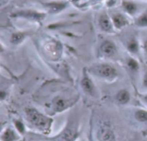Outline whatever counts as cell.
Returning a JSON list of instances; mask_svg holds the SVG:
<instances>
[{"instance_id": "cell-10", "label": "cell", "mask_w": 147, "mask_h": 141, "mask_svg": "<svg viewBox=\"0 0 147 141\" xmlns=\"http://www.w3.org/2000/svg\"><path fill=\"white\" fill-rule=\"evenodd\" d=\"M122 8L124 9V10L127 14L134 16L138 12L139 5L136 3L132 2V1H123L122 2Z\"/></svg>"}, {"instance_id": "cell-7", "label": "cell", "mask_w": 147, "mask_h": 141, "mask_svg": "<svg viewBox=\"0 0 147 141\" xmlns=\"http://www.w3.org/2000/svg\"><path fill=\"white\" fill-rule=\"evenodd\" d=\"M98 138L100 141H115L114 132L108 127H102L98 130Z\"/></svg>"}, {"instance_id": "cell-19", "label": "cell", "mask_w": 147, "mask_h": 141, "mask_svg": "<svg viewBox=\"0 0 147 141\" xmlns=\"http://www.w3.org/2000/svg\"><path fill=\"white\" fill-rule=\"evenodd\" d=\"M135 117L140 122L147 121V111H145V110H138L135 113Z\"/></svg>"}, {"instance_id": "cell-9", "label": "cell", "mask_w": 147, "mask_h": 141, "mask_svg": "<svg viewBox=\"0 0 147 141\" xmlns=\"http://www.w3.org/2000/svg\"><path fill=\"white\" fill-rule=\"evenodd\" d=\"M14 16H22L24 18H28V19H33V20H40V19H43V17L45 16V15L42 13H39L36 11H31V10L22 11L17 14H15Z\"/></svg>"}, {"instance_id": "cell-2", "label": "cell", "mask_w": 147, "mask_h": 141, "mask_svg": "<svg viewBox=\"0 0 147 141\" xmlns=\"http://www.w3.org/2000/svg\"><path fill=\"white\" fill-rule=\"evenodd\" d=\"M93 72L98 77L107 80H113L118 77V71L113 65L109 64L96 65L93 68Z\"/></svg>"}, {"instance_id": "cell-1", "label": "cell", "mask_w": 147, "mask_h": 141, "mask_svg": "<svg viewBox=\"0 0 147 141\" xmlns=\"http://www.w3.org/2000/svg\"><path fill=\"white\" fill-rule=\"evenodd\" d=\"M26 116L29 122L40 130H47L50 128L51 121L48 117L39 113L36 109L28 108L26 109Z\"/></svg>"}, {"instance_id": "cell-16", "label": "cell", "mask_w": 147, "mask_h": 141, "mask_svg": "<svg viewBox=\"0 0 147 141\" xmlns=\"http://www.w3.org/2000/svg\"><path fill=\"white\" fill-rule=\"evenodd\" d=\"M127 48L130 53L135 54L139 52V42L135 38H133L130 40H128L127 44Z\"/></svg>"}, {"instance_id": "cell-22", "label": "cell", "mask_w": 147, "mask_h": 141, "mask_svg": "<svg viewBox=\"0 0 147 141\" xmlns=\"http://www.w3.org/2000/svg\"><path fill=\"white\" fill-rule=\"evenodd\" d=\"M143 86L147 89V72H146V74L143 78Z\"/></svg>"}, {"instance_id": "cell-3", "label": "cell", "mask_w": 147, "mask_h": 141, "mask_svg": "<svg viewBox=\"0 0 147 141\" xmlns=\"http://www.w3.org/2000/svg\"><path fill=\"white\" fill-rule=\"evenodd\" d=\"M100 50H101L102 54L108 58H111L115 56L117 53V47L113 41L109 40H106L102 43Z\"/></svg>"}, {"instance_id": "cell-23", "label": "cell", "mask_w": 147, "mask_h": 141, "mask_svg": "<svg viewBox=\"0 0 147 141\" xmlns=\"http://www.w3.org/2000/svg\"><path fill=\"white\" fill-rule=\"evenodd\" d=\"M143 48H144L145 53L147 54V40L144 42V44H143Z\"/></svg>"}, {"instance_id": "cell-13", "label": "cell", "mask_w": 147, "mask_h": 141, "mask_svg": "<svg viewBox=\"0 0 147 141\" xmlns=\"http://www.w3.org/2000/svg\"><path fill=\"white\" fill-rule=\"evenodd\" d=\"M127 66L128 70L133 73H136L140 70V64L134 58H128L127 59Z\"/></svg>"}, {"instance_id": "cell-5", "label": "cell", "mask_w": 147, "mask_h": 141, "mask_svg": "<svg viewBox=\"0 0 147 141\" xmlns=\"http://www.w3.org/2000/svg\"><path fill=\"white\" fill-rule=\"evenodd\" d=\"M81 87L84 90V91L90 96H95L96 94L95 84L87 75H84L83 77L81 80Z\"/></svg>"}, {"instance_id": "cell-17", "label": "cell", "mask_w": 147, "mask_h": 141, "mask_svg": "<svg viewBox=\"0 0 147 141\" xmlns=\"http://www.w3.org/2000/svg\"><path fill=\"white\" fill-rule=\"evenodd\" d=\"M16 140V135L11 129H6L2 134L3 141H15Z\"/></svg>"}, {"instance_id": "cell-12", "label": "cell", "mask_w": 147, "mask_h": 141, "mask_svg": "<svg viewBox=\"0 0 147 141\" xmlns=\"http://www.w3.org/2000/svg\"><path fill=\"white\" fill-rule=\"evenodd\" d=\"M78 136L77 132L74 129H66L60 136V141H74Z\"/></svg>"}, {"instance_id": "cell-4", "label": "cell", "mask_w": 147, "mask_h": 141, "mask_svg": "<svg viewBox=\"0 0 147 141\" xmlns=\"http://www.w3.org/2000/svg\"><path fill=\"white\" fill-rule=\"evenodd\" d=\"M98 23H99V27L102 29V31L106 32V33H112L113 32L114 25H113L111 18L108 16L107 13H102L100 16Z\"/></svg>"}, {"instance_id": "cell-21", "label": "cell", "mask_w": 147, "mask_h": 141, "mask_svg": "<svg viewBox=\"0 0 147 141\" xmlns=\"http://www.w3.org/2000/svg\"><path fill=\"white\" fill-rule=\"evenodd\" d=\"M6 96H7V91L2 90L0 91V98H1V100H4Z\"/></svg>"}, {"instance_id": "cell-6", "label": "cell", "mask_w": 147, "mask_h": 141, "mask_svg": "<svg viewBox=\"0 0 147 141\" xmlns=\"http://www.w3.org/2000/svg\"><path fill=\"white\" fill-rule=\"evenodd\" d=\"M113 25L117 29H121L128 24L127 18L121 13H115L111 16Z\"/></svg>"}, {"instance_id": "cell-11", "label": "cell", "mask_w": 147, "mask_h": 141, "mask_svg": "<svg viewBox=\"0 0 147 141\" xmlns=\"http://www.w3.org/2000/svg\"><path fill=\"white\" fill-rule=\"evenodd\" d=\"M131 99V95L128 90H121L117 92L116 100L121 104H127L129 103Z\"/></svg>"}, {"instance_id": "cell-8", "label": "cell", "mask_w": 147, "mask_h": 141, "mask_svg": "<svg viewBox=\"0 0 147 141\" xmlns=\"http://www.w3.org/2000/svg\"><path fill=\"white\" fill-rule=\"evenodd\" d=\"M45 6L50 13L55 14L65 9L67 6V3L65 2H52L47 3Z\"/></svg>"}, {"instance_id": "cell-24", "label": "cell", "mask_w": 147, "mask_h": 141, "mask_svg": "<svg viewBox=\"0 0 147 141\" xmlns=\"http://www.w3.org/2000/svg\"><path fill=\"white\" fill-rule=\"evenodd\" d=\"M145 100H146V102L147 103V96H146V97H145Z\"/></svg>"}, {"instance_id": "cell-14", "label": "cell", "mask_w": 147, "mask_h": 141, "mask_svg": "<svg viewBox=\"0 0 147 141\" xmlns=\"http://www.w3.org/2000/svg\"><path fill=\"white\" fill-rule=\"evenodd\" d=\"M26 37V34L22 32H16L14 34H11L10 37V42L13 45H18L21 42H22L24 40Z\"/></svg>"}, {"instance_id": "cell-15", "label": "cell", "mask_w": 147, "mask_h": 141, "mask_svg": "<svg viewBox=\"0 0 147 141\" xmlns=\"http://www.w3.org/2000/svg\"><path fill=\"white\" fill-rule=\"evenodd\" d=\"M53 109L55 111H62L65 108V101L60 97V96H57L55 97V99L53 102Z\"/></svg>"}, {"instance_id": "cell-18", "label": "cell", "mask_w": 147, "mask_h": 141, "mask_svg": "<svg viewBox=\"0 0 147 141\" xmlns=\"http://www.w3.org/2000/svg\"><path fill=\"white\" fill-rule=\"evenodd\" d=\"M135 24L140 28H147V12L143 13L136 19Z\"/></svg>"}, {"instance_id": "cell-20", "label": "cell", "mask_w": 147, "mask_h": 141, "mask_svg": "<svg viewBox=\"0 0 147 141\" xmlns=\"http://www.w3.org/2000/svg\"><path fill=\"white\" fill-rule=\"evenodd\" d=\"M15 126H16V128L20 132V133H23L24 130H25V128H24V125L22 122L19 121H16L15 122Z\"/></svg>"}]
</instances>
